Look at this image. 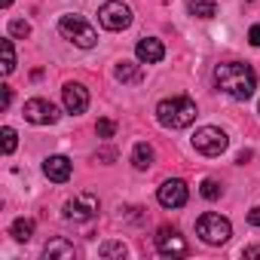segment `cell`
I'll return each instance as SVG.
<instances>
[{"mask_svg":"<svg viewBox=\"0 0 260 260\" xmlns=\"http://www.w3.org/2000/svg\"><path fill=\"white\" fill-rule=\"evenodd\" d=\"M214 86L223 95L236 98V101H248L254 95V89H257V77L242 61H223V64L214 68Z\"/></svg>","mask_w":260,"mask_h":260,"instance_id":"1","label":"cell"},{"mask_svg":"<svg viewBox=\"0 0 260 260\" xmlns=\"http://www.w3.org/2000/svg\"><path fill=\"white\" fill-rule=\"evenodd\" d=\"M156 119L166 128H187L196 119V101L187 95H172L156 104Z\"/></svg>","mask_w":260,"mask_h":260,"instance_id":"2","label":"cell"},{"mask_svg":"<svg viewBox=\"0 0 260 260\" xmlns=\"http://www.w3.org/2000/svg\"><path fill=\"white\" fill-rule=\"evenodd\" d=\"M58 34L64 40H71L74 46H80V49H92L98 43V31L83 16H61L58 19Z\"/></svg>","mask_w":260,"mask_h":260,"instance_id":"3","label":"cell"},{"mask_svg":"<svg viewBox=\"0 0 260 260\" xmlns=\"http://www.w3.org/2000/svg\"><path fill=\"white\" fill-rule=\"evenodd\" d=\"M196 236L205 242V245H226L230 236H233V226L226 217L214 214V211H205L199 220H196Z\"/></svg>","mask_w":260,"mask_h":260,"instance_id":"4","label":"cell"},{"mask_svg":"<svg viewBox=\"0 0 260 260\" xmlns=\"http://www.w3.org/2000/svg\"><path fill=\"white\" fill-rule=\"evenodd\" d=\"M226 144H230V138L220 132L217 125H202V128H196V135H193V147L202 156H220L226 150Z\"/></svg>","mask_w":260,"mask_h":260,"instance_id":"5","label":"cell"},{"mask_svg":"<svg viewBox=\"0 0 260 260\" xmlns=\"http://www.w3.org/2000/svg\"><path fill=\"white\" fill-rule=\"evenodd\" d=\"M98 22H101L104 31H125L132 25V10H128L122 0H107L98 10Z\"/></svg>","mask_w":260,"mask_h":260,"instance_id":"6","label":"cell"},{"mask_svg":"<svg viewBox=\"0 0 260 260\" xmlns=\"http://www.w3.org/2000/svg\"><path fill=\"white\" fill-rule=\"evenodd\" d=\"M98 196L95 193H80L74 199L64 202V220H74V223H86L98 214Z\"/></svg>","mask_w":260,"mask_h":260,"instance_id":"7","label":"cell"},{"mask_svg":"<svg viewBox=\"0 0 260 260\" xmlns=\"http://www.w3.org/2000/svg\"><path fill=\"white\" fill-rule=\"evenodd\" d=\"M187 184L181 181V178H169V181H162L159 184V190H156V199H159V205L162 208H184L187 205Z\"/></svg>","mask_w":260,"mask_h":260,"instance_id":"8","label":"cell"},{"mask_svg":"<svg viewBox=\"0 0 260 260\" xmlns=\"http://www.w3.org/2000/svg\"><path fill=\"white\" fill-rule=\"evenodd\" d=\"M25 119L34 125H52L58 119V107L46 98H31V101H25Z\"/></svg>","mask_w":260,"mask_h":260,"instance_id":"9","label":"cell"},{"mask_svg":"<svg viewBox=\"0 0 260 260\" xmlns=\"http://www.w3.org/2000/svg\"><path fill=\"white\" fill-rule=\"evenodd\" d=\"M156 251L162 257H184L187 254V242H184V236L175 226H162L156 233Z\"/></svg>","mask_w":260,"mask_h":260,"instance_id":"10","label":"cell"},{"mask_svg":"<svg viewBox=\"0 0 260 260\" xmlns=\"http://www.w3.org/2000/svg\"><path fill=\"white\" fill-rule=\"evenodd\" d=\"M61 98H64V110L74 113V116L77 113H86V107H89V89L83 83H64Z\"/></svg>","mask_w":260,"mask_h":260,"instance_id":"11","label":"cell"},{"mask_svg":"<svg viewBox=\"0 0 260 260\" xmlns=\"http://www.w3.org/2000/svg\"><path fill=\"white\" fill-rule=\"evenodd\" d=\"M135 55H138L141 64H159V61L166 58V46H162L156 37H144V40H138Z\"/></svg>","mask_w":260,"mask_h":260,"instance_id":"12","label":"cell"},{"mask_svg":"<svg viewBox=\"0 0 260 260\" xmlns=\"http://www.w3.org/2000/svg\"><path fill=\"white\" fill-rule=\"evenodd\" d=\"M71 172H74V166H71V159L61 156V153H55V156H49V159L43 162V175H46L49 181H55V184H64V181L71 178Z\"/></svg>","mask_w":260,"mask_h":260,"instance_id":"13","label":"cell"},{"mask_svg":"<svg viewBox=\"0 0 260 260\" xmlns=\"http://www.w3.org/2000/svg\"><path fill=\"white\" fill-rule=\"evenodd\" d=\"M43 257H46V260H74V257H77V248H74L68 239H52V242L43 248Z\"/></svg>","mask_w":260,"mask_h":260,"instance_id":"14","label":"cell"},{"mask_svg":"<svg viewBox=\"0 0 260 260\" xmlns=\"http://www.w3.org/2000/svg\"><path fill=\"white\" fill-rule=\"evenodd\" d=\"M153 156H156V153H153V147H150L147 141H138V144H135V150H132V166H135L138 172H147V169L153 166Z\"/></svg>","mask_w":260,"mask_h":260,"instance_id":"15","label":"cell"},{"mask_svg":"<svg viewBox=\"0 0 260 260\" xmlns=\"http://www.w3.org/2000/svg\"><path fill=\"white\" fill-rule=\"evenodd\" d=\"M113 74H116L119 83H141V80H144V71H141V64H135V61H119Z\"/></svg>","mask_w":260,"mask_h":260,"instance_id":"16","label":"cell"},{"mask_svg":"<svg viewBox=\"0 0 260 260\" xmlns=\"http://www.w3.org/2000/svg\"><path fill=\"white\" fill-rule=\"evenodd\" d=\"M187 10L196 19H214L217 16V4H214V0H187Z\"/></svg>","mask_w":260,"mask_h":260,"instance_id":"17","label":"cell"},{"mask_svg":"<svg viewBox=\"0 0 260 260\" xmlns=\"http://www.w3.org/2000/svg\"><path fill=\"white\" fill-rule=\"evenodd\" d=\"M0 55H4V61H0V71H4V74H13V71H16V49H13V37L0 40Z\"/></svg>","mask_w":260,"mask_h":260,"instance_id":"18","label":"cell"},{"mask_svg":"<svg viewBox=\"0 0 260 260\" xmlns=\"http://www.w3.org/2000/svg\"><path fill=\"white\" fill-rule=\"evenodd\" d=\"M10 236H13L16 242H28V239L34 236V220H28V217H19V220H13V226H10Z\"/></svg>","mask_w":260,"mask_h":260,"instance_id":"19","label":"cell"},{"mask_svg":"<svg viewBox=\"0 0 260 260\" xmlns=\"http://www.w3.org/2000/svg\"><path fill=\"white\" fill-rule=\"evenodd\" d=\"M98 254H101L104 260H110V257H119V260H122L128 251H125V245H122V242H104V245L98 248Z\"/></svg>","mask_w":260,"mask_h":260,"instance_id":"20","label":"cell"},{"mask_svg":"<svg viewBox=\"0 0 260 260\" xmlns=\"http://www.w3.org/2000/svg\"><path fill=\"white\" fill-rule=\"evenodd\" d=\"M0 138H4V153L10 156V153L16 150V144H19V135H16V128H13V125H4V128H0Z\"/></svg>","mask_w":260,"mask_h":260,"instance_id":"21","label":"cell"},{"mask_svg":"<svg viewBox=\"0 0 260 260\" xmlns=\"http://www.w3.org/2000/svg\"><path fill=\"white\" fill-rule=\"evenodd\" d=\"M199 193H202L205 199H217V196L223 193V187H220V184H217L214 178H205V181L199 184Z\"/></svg>","mask_w":260,"mask_h":260,"instance_id":"22","label":"cell"},{"mask_svg":"<svg viewBox=\"0 0 260 260\" xmlns=\"http://www.w3.org/2000/svg\"><path fill=\"white\" fill-rule=\"evenodd\" d=\"M31 34V22H25V19H13L10 22V37H28Z\"/></svg>","mask_w":260,"mask_h":260,"instance_id":"23","label":"cell"},{"mask_svg":"<svg viewBox=\"0 0 260 260\" xmlns=\"http://www.w3.org/2000/svg\"><path fill=\"white\" fill-rule=\"evenodd\" d=\"M95 132H98V138L107 141V138H113V132H116V122H113V119H98V122H95Z\"/></svg>","mask_w":260,"mask_h":260,"instance_id":"24","label":"cell"},{"mask_svg":"<svg viewBox=\"0 0 260 260\" xmlns=\"http://www.w3.org/2000/svg\"><path fill=\"white\" fill-rule=\"evenodd\" d=\"M10 101H13V89H10V86H0V107L7 110V107H10Z\"/></svg>","mask_w":260,"mask_h":260,"instance_id":"25","label":"cell"},{"mask_svg":"<svg viewBox=\"0 0 260 260\" xmlns=\"http://www.w3.org/2000/svg\"><path fill=\"white\" fill-rule=\"evenodd\" d=\"M248 40H251V46H257V49H260V22H257V25H251Z\"/></svg>","mask_w":260,"mask_h":260,"instance_id":"26","label":"cell"},{"mask_svg":"<svg viewBox=\"0 0 260 260\" xmlns=\"http://www.w3.org/2000/svg\"><path fill=\"white\" fill-rule=\"evenodd\" d=\"M248 223H251V226H260V205L248 211Z\"/></svg>","mask_w":260,"mask_h":260,"instance_id":"27","label":"cell"},{"mask_svg":"<svg viewBox=\"0 0 260 260\" xmlns=\"http://www.w3.org/2000/svg\"><path fill=\"white\" fill-rule=\"evenodd\" d=\"M98 159H104V162H113V159H116V150H110V147H107V150H98Z\"/></svg>","mask_w":260,"mask_h":260,"instance_id":"28","label":"cell"},{"mask_svg":"<svg viewBox=\"0 0 260 260\" xmlns=\"http://www.w3.org/2000/svg\"><path fill=\"white\" fill-rule=\"evenodd\" d=\"M245 257L251 260V257H260V245H251V248H245Z\"/></svg>","mask_w":260,"mask_h":260,"instance_id":"29","label":"cell"},{"mask_svg":"<svg viewBox=\"0 0 260 260\" xmlns=\"http://www.w3.org/2000/svg\"><path fill=\"white\" fill-rule=\"evenodd\" d=\"M0 7H4V10H10V7H13V0H0Z\"/></svg>","mask_w":260,"mask_h":260,"instance_id":"30","label":"cell"},{"mask_svg":"<svg viewBox=\"0 0 260 260\" xmlns=\"http://www.w3.org/2000/svg\"><path fill=\"white\" fill-rule=\"evenodd\" d=\"M257 113H260V107H257Z\"/></svg>","mask_w":260,"mask_h":260,"instance_id":"31","label":"cell"}]
</instances>
